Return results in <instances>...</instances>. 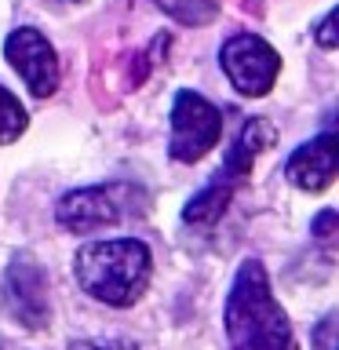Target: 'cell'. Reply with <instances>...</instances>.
<instances>
[{
	"label": "cell",
	"mask_w": 339,
	"mask_h": 350,
	"mask_svg": "<svg viewBox=\"0 0 339 350\" xmlns=\"http://www.w3.org/2000/svg\"><path fill=\"white\" fill-rule=\"evenodd\" d=\"M153 256L135 237L87 241L73 256V278L84 295L106 306H131L150 288Z\"/></svg>",
	"instance_id": "2"
},
{
	"label": "cell",
	"mask_w": 339,
	"mask_h": 350,
	"mask_svg": "<svg viewBox=\"0 0 339 350\" xmlns=\"http://www.w3.org/2000/svg\"><path fill=\"white\" fill-rule=\"evenodd\" d=\"M4 59L11 62V70L26 81V88L37 98L55 95V88H59V55H55L51 40L40 29L18 26L4 40Z\"/></svg>",
	"instance_id": "8"
},
{
	"label": "cell",
	"mask_w": 339,
	"mask_h": 350,
	"mask_svg": "<svg viewBox=\"0 0 339 350\" xmlns=\"http://www.w3.org/2000/svg\"><path fill=\"white\" fill-rule=\"evenodd\" d=\"M332 230H336V212H332V208H325V212L314 219V237L317 241H332L336 237Z\"/></svg>",
	"instance_id": "14"
},
{
	"label": "cell",
	"mask_w": 339,
	"mask_h": 350,
	"mask_svg": "<svg viewBox=\"0 0 339 350\" xmlns=\"http://www.w3.org/2000/svg\"><path fill=\"white\" fill-rule=\"evenodd\" d=\"M164 15L175 18L179 26H208L219 15V0H153Z\"/></svg>",
	"instance_id": "10"
},
{
	"label": "cell",
	"mask_w": 339,
	"mask_h": 350,
	"mask_svg": "<svg viewBox=\"0 0 339 350\" xmlns=\"http://www.w3.org/2000/svg\"><path fill=\"white\" fill-rule=\"evenodd\" d=\"M270 142H273V128H270L262 117H252L248 124L241 128V135L234 139V146H230L223 168L212 175V183H208L201 193H193L190 201H186V208H182V219H186V223H201V226L215 223V219L226 212V204H230V197H234V190L252 175V164H256V157L270 146Z\"/></svg>",
	"instance_id": "3"
},
{
	"label": "cell",
	"mask_w": 339,
	"mask_h": 350,
	"mask_svg": "<svg viewBox=\"0 0 339 350\" xmlns=\"http://www.w3.org/2000/svg\"><path fill=\"white\" fill-rule=\"evenodd\" d=\"M73 350H139L131 339H81L73 343Z\"/></svg>",
	"instance_id": "12"
},
{
	"label": "cell",
	"mask_w": 339,
	"mask_h": 350,
	"mask_svg": "<svg viewBox=\"0 0 339 350\" xmlns=\"http://www.w3.org/2000/svg\"><path fill=\"white\" fill-rule=\"evenodd\" d=\"M336 168H339V139H336V131H321V135H314L310 142L292 150L288 164H284V175L299 190L321 193L332 186Z\"/></svg>",
	"instance_id": "9"
},
{
	"label": "cell",
	"mask_w": 339,
	"mask_h": 350,
	"mask_svg": "<svg viewBox=\"0 0 339 350\" xmlns=\"http://www.w3.org/2000/svg\"><path fill=\"white\" fill-rule=\"evenodd\" d=\"M223 325L230 350H299L284 306L273 299L270 278L259 259H245L230 284Z\"/></svg>",
	"instance_id": "1"
},
{
	"label": "cell",
	"mask_w": 339,
	"mask_h": 350,
	"mask_svg": "<svg viewBox=\"0 0 339 350\" xmlns=\"http://www.w3.org/2000/svg\"><path fill=\"white\" fill-rule=\"evenodd\" d=\"M150 204L146 190L131 183H98L84 190H70L55 204V219L70 234H95L103 226H113L128 215H139Z\"/></svg>",
	"instance_id": "4"
},
{
	"label": "cell",
	"mask_w": 339,
	"mask_h": 350,
	"mask_svg": "<svg viewBox=\"0 0 339 350\" xmlns=\"http://www.w3.org/2000/svg\"><path fill=\"white\" fill-rule=\"evenodd\" d=\"M62 4H77V0H62Z\"/></svg>",
	"instance_id": "15"
},
{
	"label": "cell",
	"mask_w": 339,
	"mask_h": 350,
	"mask_svg": "<svg viewBox=\"0 0 339 350\" xmlns=\"http://www.w3.org/2000/svg\"><path fill=\"white\" fill-rule=\"evenodd\" d=\"M223 135V113L197 92H179L172 103V139L168 153L179 164L201 161L208 150H215Z\"/></svg>",
	"instance_id": "5"
},
{
	"label": "cell",
	"mask_w": 339,
	"mask_h": 350,
	"mask_svg": "<svg viewBox=\"0 0 339 350\" xmlns=\"http://www.w3.org/2000/svg\"><path fill=\"white\" fill-rule=\"evenodd\" d=\"M26 124H29L26 106H22L18 98L11 95L4 84H0V146H11V142H18V135L26 131Z\"/></svg>",
	"instance_id": "11"
},
{
	"label": "cell",
	"mask_w": 339,
	"mask_h": 350,
	"mask_svg": "<svg viewBox=\"0 0 339 350\" xmlns=\"http://www.w3.org/2000/svg\"><path fill=\"white\" fill-rule=\"evenodd\" d=\"M0 299L4 310L11 314V321H18L29 332H40L51 317L48 303V273L37 262V256L29 252H15L4 270V284H0Z\"/></svg>",
	"instance_id": "7"
},
{
	"label": "cell",
	"mask_w": 339,
	"mask_h": 350,
	"mask_svg": "<svg viewBox=\"0 0 339 350\" xmlns=\"http://www.w3.org/2000/svg\"><path fill=\"white\" fill-rule=\"evenodd\" d=\"M219 62H223V73L230 77L234 92H241L245 98L270 95L281 73V55L259 33H234L219 51Z\"/></svg>",
	"instance_id": "6"
},
{
	"label": "cell",
	"mask_w": 339,
	"mask_h": 350,
	"mask_svg": "<svg viewBox=\"0 0 339 350\" xmlns=\"http://www.w3.org/2000/svg\"><path fill=\"white\" fill-rule=\"evenodd\" d=\"M317 44H321L325 51H332L339 44V37H336V11H328V15L317 22Z\"/></svg>",
	"instance_id": "13"
}]
</instances>
